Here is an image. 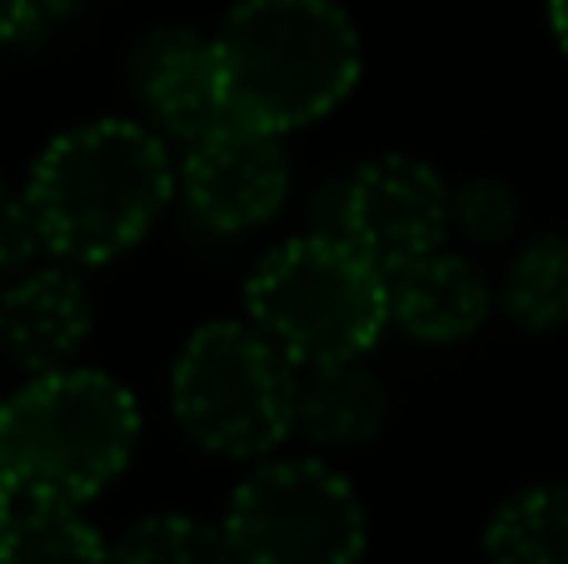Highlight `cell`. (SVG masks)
Segmentation results:
<instances>
[{
    "label": "cell",
    "instance_id": "obj_1",
    "mask_svg": "<svg viewBox=\"0 0 568 564\" xmlns=\"http://www.w3.org/2000/svg\"><path fill=\"white\" fill-rule=\"evenodd\" d=\"M26 205L40 250L65 265H110L155 230L175 195L170 140L145 120L100 115L70 125L30 160Z\"/></svg>",
    "mask_w": 568,
    "mask_h": 564
},
{
    "label": "cell",
    "instance_id": "obj_2",
    "mask_svg": "<svg viewBox=\"0 0 568 564\" xmlns=\"http://www.w3.org/2000/svg\"><path fill=\"white\" fill-rule=\"evenodd\" d=\"M230 120L290 135L354 95L364 46L334 0H240L210 36Z\"/></svg>",
    "mask_w": 568,
    "mask_h": 564
},
{
    "label": "cell",
    "instance_id": "obj_3",
    "mask_svg": "<svg viewBox=\"0 0 568 564\" xmlns=\"http://www.w3.org/2000/svg\"><path fill=\"white\" fill-rule=\"evenodd\" d=\"M140 400L105 370L30 375L0 410V470L20 500L85 505L125 475L140 445Z\"/></svg>",
    "mask_w": 568,
    "mask_h": 564
},
{
    "label": "cell",
    "instance_id": "obj_4",
    "mask_svg": "<svg viewBox=\"0 0 568 564\" xmlns=\"http://www.w3.org/2000/svg\"><path fill=\"white\" fill-rule=\"evenodd\" d=\"M250 325L294 365L364 360L389 325L384 270L339 230L275 245L245 280Z\"/></svg>",
    "mask_w": 568,
    "mask_h": 564
},
{
    "label": "cell",
    "instance_id": "obj_5",
    "mask_svg": "<svg viewBox=\"0 0 568 564\" xmlns=\"http://www.w3.org/2000/svg\"><path fill=\"white\" fill-rule=\"evenodd\" d=\"M300 365L245 320H210L170 365V410L190 445L220 460H270L294 435Z\"/></svg>",
    "mask_w": 568,
    "mask_h": 564
},
{
    "label": "cell",
    "instance_id": "obj_6",
    "mask_svg": "<svg viewBox=\"0 0 568 564\" xmlns=\"http://www.w3.org/2000/svg\"><path fill=\"white\" fill-rule=\"evenodd\" d=\"M235 564H359L369 515L349 480L324 460H260L225 505Z\"/></svg>",
    "mask_w": 568,
    "mask_h": 564
},
{
    "label": "cell",
    "instance_id": "obj_7",
    "mask_svg": "<svg viewBox=\"0 0 568 564\" xmlns=\"http://www.w3.org/2000/svg\"><path fill=\"white\" fill-rule=\"evenodd\" d=\"M175 190L190 215L205 220L220 235L260 230L290 200V150L284 135H270L245 120H215L205 135L185 140L175 165Z\"/></svg>",
    "mask_w": 568,
    "mask_h": 564
},
{
    "label": "cell",
    "instance_id": "obj_8",
    "mask_svg": "<svg viewBox=\"0 0 568 564\" xmlns=\"http://www.w3.org/2000/svg\"><path fill=\"white\" fill-rule=\"evenodd\" d=\"M339 230L364 260L389 275L404 260L444 245L449 235V185L419 155H369L339 185Z\"/></svg>",
    "mask_w": 568,
    "mask_h": 564
},
{
    "label": "cell",
    "instance_id": "obj_9",
    "mask_svg": "<svg viewBox=\"0 0 568 564\" xmlns=\"http://www.w3.org/2000/svg\"><path fill=\"white\" fill-rule=\"evenodd\" d=\"M130 90H135L140 120L155 135L185 140L205 135L215 120H225L220 105V80H215V56H210V36L190 26H155L140 36L130 50Z\"/></svg>",
    "mask_w": 568,
    "mask_h": 564
},
{
    "label": "cell",
    "instance_id": "obj_10",
    "mask_svg": "<svg viewBox=\"0 0 568 564\" xmlns=\"http://www.w3.org/2000/svg\"><path fill=\"white\" fill-rule=\"evenodd\" d=\"M90 330H95V300L65 260L45 270H20L0 285V350L26 375L75 365Z\"/></svg>",
    "mask_w": 568,
    "mask_h": 564
},
{
    "label": "cell",
    "instance_id": "obj_11",
    "mask_svg": "<svg viewBox=\"0 0 568 564\" xmlns=\"http://www.w3.org/2000/svg\"><path fill=\"white\" fill-rule=\"evenodd\" d=\"M389 325L419 345H459L474 340L494 315V285L459 250H424L384 275Z\"/></svg>",
    "mask_w": 568,
    "mask_h": 564
},
{
    "label": "cell",
    "instance_id": "obj_12",
    "mask_svg": "<svg viewBox=\"0 0 568 564\" xmlns=\"http://www.w3.org/2000/svg\"><path fill=\"white\" fill-rule=\"evenodd\" d=\"M389 425V390L364 360L300 365L294 385V435L320 450H364Z\"/></svg>",
    "mask_w": 568,
    "mask_h": 564
},
{
    "label": "cell",
    "instance_id": "obj_13",
    "mask_svg": "<svg viewBox=\"0 0 568 564\" xmlns=\"http://www.w3.org/2000/svg\"><path fill=\"white\" fill-rule=\"evenodd\" d=\"M489 564H568V485L509 495L484 525Z\"/></svg>",
    "mask_w": 568,
    "mask_h": 564
},
{
    "label": "cell",
    "instance_id": "obj_14",
    "mask_svg": "<svg viewBox=\"0 0 568 564\" xmlns=\"http://www.w3.org/2000/svg\"><path fill=\"white\" fill-rule=\"evenodd\" d=\"M499 305L524 335L568 325V235H534L514 250L499 280Z\"/></svg>",
    "mask_w": 568,
    "mask_h": 564
},
{
    "label": "cell",
    "instance_id": "obj_15",
    "mask_svg": "<svg viewBox=\"0 0 568 564\" xmlns=\"http://www.w3.org/2000/svg\"><path fill=\"white\" fill-rule=\"evenodd\" d=\"M0 564H110V545L80 505L20 500L0 545Z\"/></svg>",
    "mask_w": 568,
    "mask_h": 564
},
{
    "label": "cell",
    "instance_id": "obj_16",
    "mask_svg": "<svg viewBox=\"0 0 568 564\" xmlns=\"http://www.w3.org/2000/svg\"><path fill=\"white\" fill-rule=\"evenodd\" d=\"M110 564H235L225 530L185 510L145 515L110 545Z\"/></svg>",
    "mask_w": 568,
    "mask_h": 564
},
{
    "label": "cell",
    "instance_id": "obj_17",
    "mask_svg": "<svg viewBox=\"0 0 568 564\" xmlns=\"http://www.w3.org/2000/svg\"><path fill=\"white\" fill-rule=\"evenodd\" d=\"M519 195L499 175H469L449 190V230L469 235L474 245H514L519 235Z\"/></svg>",
    "mask_w": 568,
    "mask_h": 564
},
{
    "label": "cell",
    "instance_id": "obj_18",
    "mask_svg": "<svg viewBox=\"0 0 568 564\" xmlns=\"http://www.w3.org/2000/svg\"><path fill=\"white\" fill-rule=\"evenodd\" d=\"M36 255H40V235H36V220H30L26 190L0 175V285L16 280L20 270H30Z\"/></svg>",
    "mask_w": 568,
    "mask_h": 564
},
{
    "label": "cell",
    "instance_id": "obj_19",
    "mask_svg": "<svg viewBox=\"0 0 568 564\" xmlns=\"http://www.w3.org/2000/svg\"><path fill=\"white\" fill-rule=\"evenodd\" d=\"M70 0H0V40H26L45 30Z\"/></svg>",
    "mask_w": 568,
    "mask_h": 564
},
{
    "label": "cell",
    "instance_id": "obj_20",
    "mask_svg": "<svg viewBox=\"0 0 568 564\" xmlns=\"http://www.w3.org/2000/svg\"><path fill=\"white\" fill-rule=\"evenodd\" d=\"M16 510H20V490L6 480V470H0V545H6V530H10V520H16Z\"/></svg>",
    "mask_w": 568,
    "mask_h": 564
},
{
    "label": "cell",
    "instance_id": "obj_21",
    "mask_svg": "<svg viewBox=\"0 0 568 564\" xmlns=\"http://www.w3.org/2000/svg\"><path fill=\"white\" fill-rule=\"evenodd\" d=\"M549 6V30H554V40H559V50L568 56V0H544Z\"/></svg>",
    "mask_w": 568,
    "mask_h": 564
},
{
    "label": "cell",
    "instance_id": "obj_22",
    "mask_svg": "<svg viewBox=\"0 0 568 564\" xmlns=\"http://www.w3.org/2000/svg\"><path fill=\"white\" fill-rule=\"evenodd\" d=\"M0 410H6V395H0Z\"/></svg>",
    "mask_w": 568,
    "mask_h": 564
}]
</instances>
